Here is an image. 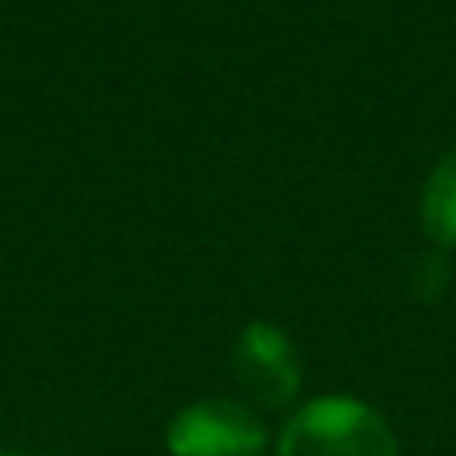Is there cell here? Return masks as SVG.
Returning <instances> with one entry per match:
<instances>
[{"label": "cell", "mask_w": 456, "mask_h": 456, "mask_svg": "<svg viewBox=\"0 0 456 456\" xmlns=\"http://www.w3.org/2000/svg\"><path fill=\"white\" fill-rule=\"evenodd\" d=\"M0 456H20V452H0Z\"/></svg>", "instance_id": "5"}, {"label": "cell", "mask_w": 456, "mask_h": 456, "mask_svg": "<svg viewBox=\"0 0 456 456\" xmlns=\"http://www.w3.org/2000/svg\"><path fill=\"white\" fill-rule=\"evenodd\" d=\"M420 213H425V228L436 236L441 244L456 248V152L441 160V168L433 173L420 200Z\"/></svg>", "instance_id": "4"}, {"label": "cell", "mask_w": 456, "mask_h": 456, "mask_svg": "<svg viewBox=\"0 0 456 456\" xmlns=\"http://www.w3.org/2000/svg\"><path fill=\"white\" fill-rule=\"evenodd\" d=\"M165 444L168 456H265V428L240 404L200 401L168 420Z\"/></svg>", "instance_id": "2"}, {"label": "cell", "mask_w": 456, "mask_h": 456, "mask_svg": "<svg viewBox=\"0 0 456 456\" xmlns=\"http://www.w3.org/2000/svg\"><path fill=\"white\" fill-rule=\"evenodd\" d=\"M281 456H396V436L372 404L324 396L292 412L281 433Z\"/></svg>", "instance_id": "1"}, {"label": "cell", "mask_w": 456, "mask_h": 456, "mask_svg": "<svg viewBox=\"0 0 456 456\" xmlns=\"http://www.w3.org/2000/svg\"><path fill=\"white\" fill-rule=\"evenodd\" d=\"M236 380L256 404L281 409L297 396L300 369L289 337L276 324H248L236 345Z\"/></svg>", "instance_id": "3"}]
</instances>
